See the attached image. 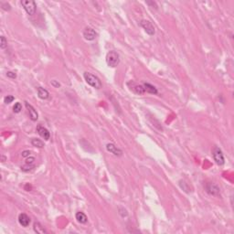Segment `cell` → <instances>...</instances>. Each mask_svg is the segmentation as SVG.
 Listing matches in <instances>:
<instances>
[{
  "mask_svg": "<svg viewBox=\"0 0 234 234\" xmlns=\"http://www.w3.org/2000/svg\"><path fill=\"white\" fill-rule=\"evenodd\" d=\"M83 77H84V80H85V82L87 83L92 88H94V89H101L103 86L102 82L100 81V79L97 76H95V75H93L90 72H87V71L84 72Z\"/></svg>",
  "mask_w": 234,
  "mask_h": 234,
  "instance_id": "1",
  "label": "cell"
},
{
  "mask_svg": "<svg viewBox=\"0 0 234 234\" xmlns=\"http://www.w3.org/2000/svg\"><path fill=\"white\" fill-rule=\"evenodd\" d=\"M106 63L111 68H115L120 63V56L115 50H111L106 55Z\"/></svg>",
  "mask_w": 234,
  "mask_h": 234,
  "instance_id": "2",
  "label": "cell"
},
{
  "mask_svg": "<svg viewBox=\"0 0 234 234\" xmlns=\"http://www.w3.org/2000/svg\"><path fill=\"white\" fill-rule=\"evenodd\" d=\"M212 155H213V158H214V161L216 162V164H218L219 166L224 165L225 159H224V155H223V153L220 148H219L218 146H215L212 150Z\"/></svg>",
  "mask_w": 234,
  "mask_h": 234,
  "instance_id": "3",
  "label": "cell"
},
{
  "mask_svg": "<svg viewBox=\"0 0 234 234\" xmlns=\"http://www.w3.org/2000/svg\"><path fill=\"white\" fill-rule=\"evenodd\" d=\"M21 6L24 7L26 12L29 16H33L36 13V3L32 0H22L20 1Z\"/></svg>",
  "mask_w": 234,
  "mask_h": 234,
  "instance_id": "4",
  "label": "cell"
},
{
  "mask_svg": "<svg viewBox=\"0 0 234 234\" xmlns=\"http://www.w3.org/2000/svg\"><path fill=\"white\" fill-rule=\"evenodd\" d=\"M140 26L145 29L146 33L150 36H153L155 35V27L153 26V24L149 21V20H146V19H143L140 21Z\"/></svg>",
  "mask_w": 234,
  "mask_h": 234,
  "instance_id": "5",
  "label": "cell"
},
{
  "mask_svg": "<svg viewBox=\"0 0 234 234\" xmlns=\"http://www.w3.org/2000/svg\"><path fill=\"white\" fill-rule=\"evenodd\" d=\"M127 85H128V87L130 88V90H131L134 93H135V94L142 95V94H144V93L146 92L145 88H144L143 85H139V84H137V83H134V82H129V83H127Z\"/></svg>",
  "mask_w": 234,
  "mask_h": 234,
  "instance_id": "6",
  "label": "cell"
},
{
  "mask_svg": "<svg viewBox=\"0 0 234 234\" xmlns=\"http://www.w3.org/2000/svg\"><path fill=\"white\" fill-rule=\"evenodd\" d=\"M206 191L211 196H219L220 188L213 183H208L206 185Z\"/></svg>",
  "mask_w": 234,
  "mask_h": 234,
  "instance_id": "7",
  "label": "cell"
},
{
  "mask_svg": "<svg viewBox=\"0 0 234 234\" xmlns=\"http://www.w3.org/2000/svg\"><path fill=\"white\" fill-rule=\"evenodd\" d=\"M38 134L45 140H49L50 138V133L49 132V130L47 128H45L44 126H42L41 124H38L36 128Z\"/></svg>",
  "mask_w": 234,
  "mask_h": 234,
  "instance_id": "8",
  "label": "cell"
},
{
  "mask_svg": "<svg viewBox=\"0 0 234 234\" xmlns=\"http://www.w3.org/2000/svg\"><path fill=\"white\" fill-rule=\"evenodd\" d=\"M106 149H107L108 152H110L111 154H113V155H115V156H122V155H123V151H122L120 148H118V147H117L115 144H113V143L107 144V145H106Z\"/></svg>",
  "mask_w": 234,
  "mask_h": 234,
  "instance_id": "9",
  "label": "cell"
},
{
  "mask_svg": "<svg viewBox=\"0 0 234 234\" xmlns=\"http://www.w3.org/2000/svg\"><path fill=\"white\" fill-rule=\"evenodd\" d=\"M83 35V38L86 40H89V41L95 39V38L97 37V33L95 32V30L91 29V28H86V29H84Z\"/></svg>",
  "mask_w": 234,
  "mask_h": 234,
  "instance_id": "10",
  "label": "cell"
},
{
  "mask_svg": "<svg viewBox=\"0 0 234 234\" xmlns=\"http://www.w3.org/2000/svg\"><path fill=\"white\" fill-rule=\"evenodd\" d=\"M25 105H26V108L28 109V112H29L30 119H31L32 121L36 122V121L38 119V113H37L36 109H35V108H34V107H33L30 103H27V102H26Z\"/></svg>",
  "mask_w": 234,
  "mask_h": 234,
  "instance_id": "11",
  "label": "cell"
},
{
  "mask_svg": "<svg viewBox=\"0 0 234 234\" xmlns=\"http://www.w3.org/2000/svg\"><path fill=\"white\" fill-rule=\"evenodd\" d=\"M18 222H19V224H20L22 227H25V228H26V227H28L29 224H30V218H29L27 214L21 213V214H19V216H18Z\"/></svg>",
  "mask_w": 234,
  "mask_h": 234,
  "instance_id": "12",
  "label": "cell"
},
{
  "mask_svg": "<svg viewBox=\"0 0 234 234\" xmlns=\"http://www.w3.org/2000/svg\"><path fill=\"white\" fill-rule=\"evenodd\" d=\"M37 91H38V96L40 99H42V100H47V99H49L50 93H49V91H48L46 89H44V88L42 87H38L37 88Z\"/></svg>",
  "mask_w": 234,
  "mask_h": 234,
  "instance_id": "13",
  "label": "cell"
},
{
  "mask_svg": "<svg viewBox=\"0 0 234 234\" xmlns=\"http://www.w3.org/2000/svg\"><path fill=\"white\" fill-rule=\"evenodd\" d=\"M75 217H76L77 221L80 222V223H82V224H84V223H86L88 221L87 216H86L83 212H82V211L77 212L76 215H75Z\"/></svg>",
  "mask_w": 234,
  "mask_h": 234,
  "instance_id": "14",
  "label": "cell"
},
{
  "mask_svg": "<svg viewBox=\"0 0 234 234\" xmlns=\"http://www.w3.org/2000/svg\"><path fill=\"white\" fill-rule=\"evenodd\" d=\"M144 88H145V91L148 93H151V94H157L158 93V91L157 89L155 87L154 85L150 84V83H144Z\"/></svg>",
  "mask_w": 234,
  "mask_h": 234,
  "instance_id": "15",
  "label": "cell"
},
{
  "mask_svg": "<svg viewBox=\"0 0 234 234\" xmlns=\"http://www.w3.org/2000/svg\"><path fill=\"white\" fill-rule=\"evenodd\" d=\"M34 232L38 234H43L47 233V231L44 229V227L39 223V222H35L34 223Z\"/></svg>",
  "mask_w": 234,
  "mask_h": 234,
  "instance_id": "16",
  "label": "cell"
},
{
  "mask_svg": "<svg viewBox=\"0 0 234 234\" xmlns=\"http://www.w3.org/2000/svg\"><path fill=\"white\" fill-rule=\"evenodd\" d=\"M31 145L35 147H38V148H43L44 147V143L38 139V138H32L31 139Z\"/></svg>",
  "mask_w": 234,
  "mask_h": 234,
  "instance_id": "17",
  "label": "cell"
},
{
  "mask_svg": "<svg viewBox=\"0 0 234 234\" xmlns=\"http://www.w3.org/2000/svg\"><path fill=\"white\" fill-rule=\"evenodd\" d=\"M7 47V40L6 39V38L4 36H1L0 38V48L2 50H5Z\"/></svg>",
  "mask_w": 234,
  "mask_h": 234,
  "instance_id": "18",
  "label": "cell"
},
{
  "mask_svg": "<svg viewBox=\"0 0 234 234\" xmlns=\"http://www.w3.org/2000/svg\"><path fill=\"white\" fill-rule=\"evenodd\" d=\"M21 110H22V105H21V103H16L15 105L13 106V112L16 113V114H18V113L21 112Z\"/></svg>",
  "mask_w": 234,
  "mask_h": 234,
  "instance_id": "19",
  "label": "cell"
},
{
  "mask_svg": "<svg viewBox=\"0 0 234 234\" xmlns=\"http://www.w3.org/2000/svg\"><path fill=\"white\" fill-rule=\"evenodd\" d=\"M14 100H15V97H14V96H12V95H7V96H6V97L4 98V103H5L6 104H9V103H11Z\"/></svg>",
  "mask_w": 234,
  "mask_h": 234,
  "instance_id": "20",
  "label": "cell"
},
{
  "mask_svg": "<svg viewBox=\"0 0 234 234\" xmlns=\"http://www.w3.org/2000/svg\"><path fill=\"white\" fill-rule=\"evenodd\" d=\"M1 7L5 11H9L11 9V6H10V5L7 2H2L1 3Z\"/></svg>",
  "mask_w": 234,
  "mask_h": 234,
  "instance_id": "21",
  "label": "cell"
},
{
  "mask_svg": "<svg viewBox=\"0 0 234 234\" xmlns=\"http://www.w3.org/2000/svg\"><path fill=\"white\" fill-rule=\"evenodd\" d=\"M34 168V166L32 165H29V164H26V166H23L21 167V170L24 171V172H29L30 170H32Z\"/></svg>",
  "mask_w": 234,
  "mask_h": 234,
  "instance_id": "22",
  "label": "cell"
},
{
  "mask_svg": "<svg viewBox=\"0 0 234 234\" xmlns=\"http://www.w3.org/2000/svg\"><path fill=\"white\" fill-rule=\"evenodd\" d=\"M6 76L10 79H16L17 78V74L13 71H7L6 72Z\"/></svg>",
  "mask_w": 234,
  "mask_h": 234,
  "instance_id": "23",
  "label": "cell"
},
{
  "mask_svg": "<svg viewBox=\"0 0 234 234\" xmlns=\"http://www.w3.org/2000/svg\"><path fill=\"white\" fill-rule=\"evenodd\" d=\"M35 161V158L34 157H28L26 159V164H29V165H32Z\"/></svg>",
  "mask_w": 234,
  "mask_h": 234,
  "instance_id": "24",
  "label": "cell"
},
{
  "mask_svg": "<svg viewBox=\"0 0 234 234\" xmlns=\"http://www.w3.org/2000/svg\"><path fill=\"white\" fill-rule=\"evenodd\" d=\"M30 153H31V152H30L29 150H26V151H23L21 155H22L23 157H28V156L30 155Z\"/></svg>",
  "mask_w": 234,
  "mask_h": 234,
  "instance_id": "25",
  "label": "cell"
},
{
  "mask_svg": "<svg viewBox=\"0 0 234 234\" xmlns=\"http://www.w3.org/2000/svg\"><path fill=\"white\" fill-rule=\"evenodd\" d=\"M50 83H51V85H53V86H55V87H59V86H60V84H59V83H57L56 81H52Z\"/></svg>",
  "mask_w": 234,
  "mask_h": 234,
  "instance_id": "26",
  "label": "cell"
}]
</instances>
